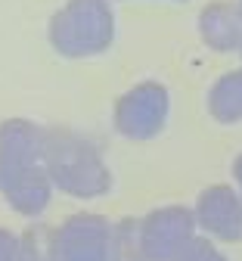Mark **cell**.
Returning <instances> with one entry per match:
<instances>
[{"label": "cell", "mask_w": 242, "mask_h": 261, "mask_svg": "<svg viewBox=\"0 0 242 261\" xmlns=\"http://www.w3.org/2000/svg\"><path fill=\"white\" fill-rule=\"evenodd\" d=\"M239 177H242V159H239Z\"/></svg>", "instance_id": "1"}]
</instances>
